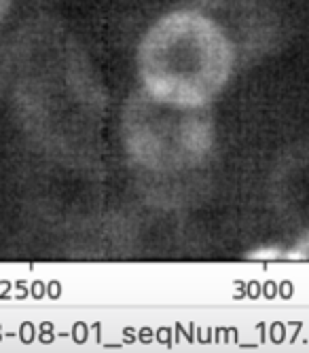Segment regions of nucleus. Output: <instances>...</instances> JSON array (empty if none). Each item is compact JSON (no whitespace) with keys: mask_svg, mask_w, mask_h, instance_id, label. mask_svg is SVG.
<instances>
[{"mask_svg":"<svg viewBox=\"0 0 309 353\" xmlns=\"http://www.w3.org/2000/svg\"><path fill=\"white\" fill-rule=\"evenodd\" d=\"M11 3H13V0H0V23H3V19L7 17V13L11 9Z\"/></svg>","mask_w":309,"mask_h":353,"instance_id":"f257e3e1","label":"nucleus"}]
</instances>
